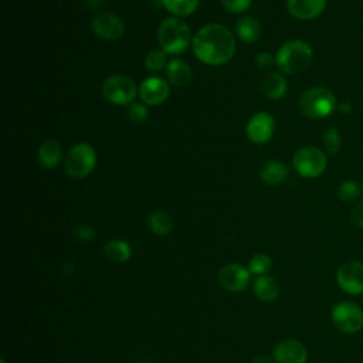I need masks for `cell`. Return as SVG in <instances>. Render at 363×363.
<instances>
[{
  "mask_svg": "<svg viewBox=\"0 0 363 363\" xmlns=\"http://www.w3.org/2000/svg\"><path fill=\"white\" fill-rule=\"evenodd\" d=\"M194 55L207 65H223L228 62L235 51L233 33L218 23L200 27L193 35Z\"/></svg>",
  "mask_w": 363,
  "mask_h": 363,
  "instance_id": "6da1fadb",
  "label": "cell"
},
{
  "mask_svg": "<svg viewBox=\"0 0 363 363\" xmlns=\"http://www.w3.org/2000/svg\"><path fill=\"white\" fill-rule=\"evenodd\" d=\"M132 250L126 241L122 240H111L104 245V255L116 264L126 262L130 258Z\"/></svg>",
  "mask_w": 363,
  "mask_h": 363,
  "instance_id": "603a6c76",
  "label": "cell"
},
{
  "mask_svg": "<svg viewBox=\"0 0 363 363\" xmlns=\"http://www.w3.org/2000/svg\"><path fill=\"white\" fill-rule=\"evenodd\" d=\"M91 30L102 40L115 41L123 35L125 24L116 14L101 11L91 20Z\"/></svg>",
  "mask_w": 363,
  "mask_h": 363,
  "instance_id": "30bf717a",
  "label": "cell"
},
{
  "mask_svg": "<svg viewBox=\"0 0 363 363\" xmlns=\"http://www.w3.org/2000/svg\"><path fill=\"white\" fill-rule=\"evenodd\" d=\"M254 294L262 302H272L279 294V284L274 277L261 275L254 281Z\"/></svg>",
  "mask_w": 363,
  "mask_h": 363,
  "instance_id": "44dd1931",
  "label": "cell"
},
{
  "mask_svg": "<svg viewBox=\"0 0 363 363\" xmlns=\"http://www.w3.org/2000/svg\"><path fill=\"white\" fill-rule=\"evenodd\" d=\"M332 322L343 333H356L363 328V311L353 302H339L332 309Z\"/></svg>",
  "mask_w": 363,
  "mask_h": 363,
  "instance_id": "ba28073f",
  "label": "cell"
},
{
  "mask_svg": "<svg viewBox=\"0 0 363 363\" xmlns=\"http://www.w3.org/2000/svg\"><path fill=\"white\" fill-rule=\"evenodd\" d=\"M166 62H167L166 52L162 48L160 50H152L145 57V67L150 72L162 71L164 67H167Z\"/></svg>",
  "mask_w": 363,
  "mask_h": 363,
  "instance_id": "d4e9b609",
  "label": "cell"
},
{
  "mask_svg": "<svg viewBox=\"0 0 363 363\" xmlns=\"http://www.w3.org/2000/svg\"><path fill=\"white\" fill-rule=\"evenodd\" d=\"M323 145L329 155H336L342 146V139L336 128H328L323 133Z\"/></svg>",
  "mask_w": 363,
  "mask_h": 363,
  "instance_id": "484cf974",
  "label": "cell"
},
{
  "mask_svg": "<svg viewBox=\"0 0 363 363\" xmlns=\"http://www.w3.org/2000/svg\"><path fill=\"white\" fill-rule=\"evenodd\" d=\"M157 40L166 54H182L193 43L189 26L177 18L170 17L162 21L157 30Z\"/></svg>",
  "mask_w": 363,
  "mask_h": 363,
  "instance_id": "3957f363",
  "label": "cell"
},
{
  "mask_svg": "<svg viewBox=\"0 0 363 363\" xmlns=\"http://www.w3.org/2000/svg\"><path fill=\"white\" fill-rule=\"evenodd\" d=\"M86 4H88L91 9H101V7H104L105 0H86Z\"/></svg>",
  "mask_w": 363,
  "mask_h": 363,
  "instance_id": "836d02e7",
  "label": "cell"
},
{
  "mask_svg": "<svg viewBox=\"0 0 363 363\" xmlns=\"http://www.w3.org/2000/svg\"><path fill=\"white\" fill-rule=\"evenodd\" d=\"M223 6L230 13H241L245 11L252 0H221Z\"/></svg>",
  "mask_w": 363,
  "mask_h": 363,
  "instance_id": "f546056e",
  "label": "cell"
},
{
  "mask_svg": "<svg viewBox=\"0 0 363 363\" xmlns=\"http://www.w3.org/2000/svg\"><path fill=\"white\" fill-rule=\"evenodd\" d=\"M360 194V189H359V184L354 183V182H343L339 189H337V197L342 200V201H352L354 200L356 197H359Z\"/></svg>",
  "mask_w": 363,
  "mask_h": 363,
  "instance_id": "83f0119b",
  "label": "cell"
},
{
  "mask_svg": "<svg viewBox=\"0 0 363 363\" xmlns=\"http://www.w3.org/2000/svg\"><path fill=\"white\" fill-rule=\"evenodd\" d=\"M251 363H271V360L267 356H257Z\"/></svg>",
  "mask_w": 363,
  "mask_h": 363,
  "instance_id": "e575fe53",
  "label": "cell"
},
{
  "mask_svg": "<svg viewBox=\"0 0 363 363\" xmlns=\"http://www.w3.org/2000/svg\"><path fill=\"white\" fill-rule=\"evenodd\" d=\"M96 164L95 149L85 142L77 143L71 147L65 159V172L74 179L86 177Z\"/></svg>",
  "mask_w": 363,
  "mask_h": 363,
  "instance_id": "5b68a950",
  "label": "cell"
},
{
  "mask_svg": "<svg viewBox=\"0 0 363 363\" xmlns=\"http://www.w3.org/2000/svg\"><path fill=\"white\" fill-rule=\"evenodd\" d=\"M74 234H75L77 238H79L82 241H91V240H94L96 237L95 230L92 227H89V225H77L74 228Z\"/></svg>",
  "mask_w": 363,
  "mask_h": 363,
  "instance_id": "4dcf8cb0",
  "label": "cell"
},
{
  "mask_svg": "<svg viewBox=\"0 0 363 363\" xmlns=\"http://www.w3.org/2000/svg\"><path fill=\"white\" fill-rule=\"evenodd\" d=\"M126 112H128L129 119H130L132 122H136V123L143 122V121L147 118V115H149V111H147L146 105H145V104H140V102H132V104H129Z\"/></svg>",
  "mask_w": 363,
  "mask_h": 363,
  "instance_id": "f1b7e54d",
  "label": "cell"
},
{
  "mask_svg": "<svg viewBox=\"0 0 363 363\" xmlns=\"http://www.w3.org/2000/svg\"><path fill=\"white\" fill-rule=\"evenodd\" d=\"M166 77L170 85L176 88H183L187 86L193 79V71L186 61L173 60L166 67Z\"/></svg>",
  "mask_w": 363,
  "mask_h": 363,
  "instance_id": "2e32d148",
  "label": "cell"
},
{
  "mask_svg": "<svg viewBox=\"0 0 363 363\" xmlns=\"http://www.w3.org/2000/svg\"><path fill=\"white\" fill-rule=\"evenodd\" d=\"M271 265H272V259L267 254H255L250 259V272L261 277L271 269Z\"/></svg>",
  "mask_w": 363,
  "mask_h": 363,
  "instance_id": "4316f807",
  "label": "cell"
},
{
  "mask_svg": "<svg viewBox=\"0 0 363 363\" xmlns=\"http://www.w3.org/2000/svg\"><path fill=\"white\" fill-rule=\"evenodd\" d=\"M288 174H289L288 166L279 160L267 162L259 170L261 180H264L267 184H272V186H277V184H281L282 182H285Z\"/></svg>",
  "mask_w": 363,
  "mask_h": 363,
  "instance_id": "ffe728a7",
  "label": "cell"
},
{
  "mask_svg": "<svg viewBox=\"0 0 363 363\" xmlns=\"http://www.w3.org/2000/svg\"><path fill=\"white\" fill-rule=\"evenodd\" d=\"M274 359L277 363H305L308 352L301 342L295 339H285L277 345Z\"/></svg>",
  "mask_w": 363,
  "mask_h": 363,
  "instance_id": "5bb4252c",
  "label": "cell"
},
{
  "mask_svg": "<svg viewBox=\"0 0 363 363\" xmlns=\"http://www.w3.org/2000/svg\"><path fill=\"white\" fill-rule=\"evenodd\" d=\"M312 48L302 40H291L279 47L275 64L279 71L288 75H296L303 72L312 62Z\"/></svg>",
  "mask_w": 363,
  "mask_h": 363,
  "instance_id": "7a4b0ae2",
  "label": "cell"
},
{
  "mask_svg": "<svg viewBox=\"0 0 363 363\" xmlns=\"http://www.w3.org/2000/svg\"><path fill=\"white\" fill-rule=\"evenodd\" d=\"M235 33H237L238 38L242 43L252 44V43H255L261 37L262 27H261V23L257 18H254V17H242L235 24Z\"/></svg>",
  "mask_w": 363,
  "mask_h": 363,
  "instance_id": "d6986e66",
  "label": "cell"
},
{
  "mask_svg": "<svg viewBox=\"0 0 363 363\" xmlns=\"http://www.w3.org/2000/svg\"><path fill=\"white\" fill-rule=\"evenodd\" d=\"M162 3L174 16H189L197 9L200 0H162Z\"/></svg>",
  "mask_w": 363,
  "mask_h": 363,
  "instance_id": "cb8c5ba5",
  "label": "cell"
},
{
  "mask_svg": "<svg viewBox=\"0 0 363 363\" xmlns=\"http://www.w3.org/2000/svg\"><path fill=\"white\" fill-rule=\"evenodd\" d=\"M218 284L228 292H241L250 282V269L240 264L224 265L217 275Z\"/></svg>",
  "mask_w": 363,
  "mask_h": 363,
  "instance_id": "8fae6325",
  "label": "cell"
},
{
  "mask_svg": "<svg viewBox=\"0 0 363 363\" xmlns=\"http://www.w3.org/2000/svg\"><path fill=\"white\" fill-rule=\"evenodd\" d=\"M326 7V0H286L289 14L298 20H312Z\"/></svg>",
  "mask_w": 363,
  "mask_h": 363,
  "instance_id": "9a60e30c",
  "label": "cell"
},
{
  "mask_svg": "<svg viewBox=\"0 0 363 363\" xmlns=\"http://www.w3.org/2000/svg\"><path fill=\"white\" fill-rule=\"evenodd\" d=\"M336 281L342 291L350 295L363 294V264L359 261H347L342 264L336 272Z\"/></svg>",
  "mask_w": 363,
  "mask_h": 363,
  "instance_id": "9c48e42d",
  "label": "cell"
},
{
  "mask_svg": "<svg viewBox=\"0 0 363 363\" xmlns=\"http://www.w3.org/2000/svg\"><path fill=\"white\" fill-rule=\"evenodd\" d=\"M102 96L115 105H126L132 104L139 89L132 78L121 74H115L108 77L101 86Z\"/></svg>",
  "mask_w": 363,
  "mask_h": 363,
  "instance_id": "8992f818",
  "label": "cell"
},
{
  "mask_svg": "<svg viewBox=\"0 0 363 363\" xmlns=\"http://www.w3.org/2000/svg\"><path fill=\"white\" fill-rule=\"evenodd\" d=\"M247 138L257 143H267L274 135V118L268 112L255 113L245 126Z\"/></svg>",
  "mask_w": 363,
  "mask_h": 363,
  "instance_id": "7c38bea8",
  "label": "cell"
},
{
  "mask_svg": "<svg viewBox=\"0 0 363 363\" xmlns=\"http://www.w3.org/2000/svg\"><path fill=\"white\" fill-rule=\"evenodd\" d=\"M298 106L302 115L306 118L320 119L329 116L336 109V98L330 89L313 86L301 95Z\"/></svg>",
  "mask_w": 363,
  "mask_h": 363,
  "instance_id": "277c9868",
  "label": "cell"
},
{
  "mask_svg": "<svg viewBox=\"0 0 363 363\" xmlns=\"http://www.w3.org/2000/svg\"><path fill=\"white\" fill-rule=\"evenodd\" d=\"M274 62H275L274 57H272L269 52H267V51H262V52H259V54L255 57V65H257V68H259V69L271 68Z\"/></svg>",
  "mask_w": 363,
  "mask_h": 363,
  "instance_id": "1f68e13d",
  "label": "cell"
},
{
  "mask_svg": "<svg viewBox=\"0 0 363 363\" xmlns=\"http://www.w3.org/2000/svg\"><path fill=\"white\" fill-rule=\"evenodd\" d=\"M170 92L169 84L159 77L146 78L139 86V96L145 105L163 104Z\"/></svg>",
  "mask_w": 363,
  "mask_h": 363,
  "instance_id": "4fadbf2b",
  "label": "cell"
},
{
  "mask_svg": "<svg viewBox=\"0 0 363 363\" xmlns=\"http://www.w3.org/2000/svg\"><path fill=\"white\" fill-rule=\"evenodd\" d=\"M62 157V147L54 139L44 140L38 147V162L45 169L55 167Z\"/></svg>",
  "mask_w": 363,
  "mask_h": 363,
  "instance_id": "ac0fdd59",
  "label": "cell"
},
{
  "mask_svg": "<svg viewBox=\"0 0 363 363\" xmlns=\"http://www.w3.org/2000/svg\"><path fill=\"white\" fill-rule=\"evenodd\" d=\"M147 227L155 235H167L173 230V218L169 213L157 210L147 216Z\"/></svg>",
  "mask_w": 363,
  "mask_h": 363,
  "instance_id": "7402d4cb",
  "label": "cell"
},
{
  "mask_svg": "<svg viewBox=\"0 0 363 363\" xmlns=\"http://www.w3.org/2000/svg\"><path fill=\"white\" fill-rule=\"evenodd\" d=\"M288 89L286 79L279 72H269L261 81V91L268 99H281Z\"/></svg>",
  "mask_w": 363,
  "mask_h": 363,
  "instance_id": "e0dca14e",
  "label": "cell"
},
{
  "mask_svg": "<svg viewBox=\"0 0 363 363\" xmlns=\"http://www.w3.org/2000/svg\"><path fill=\"white\" fill-rule=\"evenodd\" d=\"M350 220L356 227L363 228V201H359L357 204H354L350 213Z\"/></svg>",
  "mask_w": 363,
  "mask_h": 363,
  "instance_id": "d6a6232c",
  "label": "cell"
},
{
  "mask_svg": "<svg viewBox=\"0 0 363 363\" xmlns=\"http://www.w3.org/2000/svg\"><path fill=\"white\" fill-rule=\"evenodd\" d=\"M294 167L302 177L313 179L326 169V155L316 146H303L294 156Z\"/></svg>",
  "mask_w": 363,
  "mask_h": 363,
  "instance_id": "52a82bcc",
  "label": "cell"
}]
</instances>
